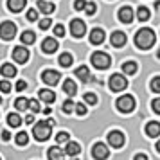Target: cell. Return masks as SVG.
<instances>
[{
    "label": "cell",
    "mask_w": 160,
    "mask_h": 160,
    "mask_svg": "<svg viewBox=\"0 0 160 160\" xmlns=\"http://www.w3.org/2000/svg\"><path fill=\"white\" fill-rule=\"evenodd\" d=\"M133 18H135V13H133V9L130 6H124V8L119 9V20L122 23H131Z\"/></svg>",
    "instance_id": "13"
},
{
    "label": "cell",
    "mask_w": 160,
    "mask_h": 160,
    "mask_svg": "<svg viewBox=\"0 0 160 160\" xmlns=\"http://www.w3.org/2000/svg\"><path fill=\"white\" fill-rule=\"evenodd\" d=\"M110 43L117 47V49H121L126 45V34H124L122 31H113L112 32V36H110Z\"/></svg>",
    "instance_id": "12"
},
{
    "label": "cell",
    "mask_w": 160,
    "mask_h": 160,
    "mask_svg": "<svg viewBox=\"0 0 160 160\" xmlns=\"http://www.w3.org/2000/svg\"><path fill=\"white\" fill-rule=\"evenodd\" d=\"M52 126H54V119H47V121H40V122H36L34 124V128H32V135H34V138L40 140V142H45L47 138L51 137Z\"/></svg>",
    "instance_id": "2"
},
{
    "label": "cell",
    "mask_w": 160,
    "mask_h": 160,
    "mask_svg": "<svg viewBox=\"0 0 160 160\" xmlns=\"http://www.w3.org/2000/svg\"><path fill=\"white\" fill-rule=\"evenodd\" d=\"M155 148H157V151L160 153V140H158V142H157V144H155Z\"/></svg>",
    "instance_id": "50"
},
{
    "label": "cell",
    "mask_w": 160,
    "mask_h": 160,
    "mask_svg": "<svg viewBox=\"0 0 160 160\" xmlns=\"http://www.w3.org/2000/svg\"><path fill=\"white\" fill-rule=\"evenodd\" d=\"M36 18H38V11L36 9H29V11H27V20H29V22H34Z\"/></svg>",
    "instance_id": "42"
},
{
    "label": "cell",
    "mask_w": 160,
    "mask_h": 160,
    "mask_svg": "<svg viewBox=\"0 0 160 160\" xmlns=\"http://www.w3.org/2000/svg\"><path fill=\"white\" fill-rule=\"evenodd\" d=\"M90 61H92V65H94L97 70H106V68L112 65V58H110L106 52H102V51L94 52V54L90 56Z\"/></svg>",
    "instance_id": "3"
},
{
    "label": "cell",
    "mask_w": 160,
    "mask_h": 160,
    "mask_svg": "<svg viewBox=\"0 0 160 160\" xmlns=\"http://www.w3.org/2000/svg\"><path fill=\"white\" fill-rule=\"evenodd\" d=\"M155 40H157V36H155L153 29H149V27H144V29L137 31V34H135V45L138 49H142V51L151 49L155 45Z\"/></svg>",
    "instance_id": "1"
},
{
    "label": "cell",
    "mask_w": 160,
    "mask_h": 160,
    "mask_svg": "<svg viewBox=\"0 0 160 160\" xmlns=\"http://www.w3.org/2000/svg\"><path fill=\"white\" fill-rule=\"evenodd\" d=\"M74 63V58H72V54H68V52H63L61 56H59V65L61 67H70Z\"/></svg>",
    "instance_id": "28"
},
{
    "label": "cell",
    "mask_w": 160,
    "mask_h": 160,
    "mask_svg": "<svg viewBox=\"0 0 160 160\" xmlns=\"http://www.w3.org/2000/svg\"><path fill=\"white\" fill-rule=\"evenodd\" d=\"M79 151H81V146L78 144V142H67V146H65V155H68V157H78L79 155Z\"/></svg>",
    "instance_id": "20"
},
{
    "label": "cell",
    "mask_w": 160,
    "mask_h": 160,
    "mask_svg": "<svg viewBox=\"0 0 160 160\" xmlns=\"http://www.w3.org/2000/svg\"><path fill=\"white\" fill-rule=\"evenodd\" d=\"M47 155H49V160H65V151L59 149L58 146H52Z\"/></svg>",
    "instance_id": "21"
},
{
    "label": "cell",
    "mask_w": 160,
    "mask_h": 160,
    "mask_svg": "<svg viewBox=\"0 0 160 160\" xmlns=\"http://www.w3.org/2000/svg\"><path fill=\"white\" fill-rule=\"evenodd\" d=\"M54 34H56L58 38L65 36V27H63L61 23H58V25H54Z\"/></svg>",
    "instance_id": "40"
},
{
    "label": "cell",
    "mask_w": 160,
    "mask_h": 160,
    "mask_svg": "<svg viewBox=\"0 0 160 160\" xmlns=\"http://www.w3.org/2000/svg\"><path fill=\"white\" fill-rule=\"evenodd\" d=\"M85 8H87V0H76L74 2V9L76 11H85Z\"/></svg>",
    "instance_id": "37"
},
{
    "label": "cell",
    "mask_w": 160,
    "mask_h": 160,
    "mask_svg": "<svg viewBox=\"0 0 160 160\" xmlns=\"http://www.w3.org/2000/svg\"><path fill=\"white\" fill-rule=\"evenodd\" d=\"M70 32H72V36H76V38H83L85 32H87L85 22L79 20V18H74L72 22H70Z\"/></svg>",
    "instance_id": "10"
},
{
    "label": "cell",
    "mask_w": 160,
    "mask_h": 160,
    "mask_svg": "<svg viewBox=\"0 0 160 160\" xmlns=\"http://www.w3.org/2000/svg\"><path fill=\"white\" fill-rule=\"evenodd\" d=\"M25 88H27V83H25V81H22V79L15 85V90H18V92H22V90H25Z\"/></svg>",
    "instance_id": "45"
},
{
    "label": "cell",
    "mask_w": 160,
    "mask_h": 160,
    "mask_svg": "<svg viewBox=\"0 0 160 160\" xmlns=\"http://www.w3.org/2000/svg\"><path fill=\"white\" fill-rule=\"evenodd\" d=\"M29 108L36 113V112H40V110H42V106H40V102H38L36 99H29Z\"/></svg>",
    "instance_id": "39"
},
{
    "label": "cell",
    "mask_w": 160,
    "mask_h": 160,
    "mask_svg": "<svg viewBox=\"0 0 160 160\" xmlns=\"http://www.w3.org/2000/svg\"><path fill=\"white\" fill-rule=\"evenodd\" d=\"M110 155V149L106 144H102V142H95L94 148H92V157L95 160H106Z\"/></svg>",
    "instance_id": "8"
},
{
    "label": "cell",
    "mask_w": 160,
    "mask_h": 160,
    "mask_svg": "<svg viewBox=\"0 0 160 160\" xmlns=\"http://www.w3.org/2000/svg\"><path fill=\"white\" fill-rule=\"evenodd\" d=\"M25 122L32 124V122H34V117H32V115H25Z\"/></svg>",
    "instance_id": "48"
},
{
    "label": "cell",
    "mask_w": 160,
    "mask_h": 160,
    "mask_svg": "<svg viewBox=\"0 0 160 160\" xmlns=\"http://www.w3.org/2000/svg\"><path fill=\"white\" fill-rule=\"evenodd\" d=\"M58 42L54 40V38H45L43 42H42V51L45 52V54H52V52L58 51Z\"/></svg>",
    "instance_id": "14"
},
{
    "label": "cell",
    "mask_w": 160,
    "mask_h": 160,
    "mask_svg": "<svg viewBox=\"0 0 160 160\" xmlns=\"http://www.w3.org/2000/svg\"><path fill=\"white\" fill-rule=\"evenodd\" d=\"M70 160H78V158H76V157H72V158H70Z\"/></svg>",
    "instance_id": "51"
},
{
    "label": "cell",
    "mask_w": 160,
    "mask_h": 160,
    "mask_svg": "<svg viewBox=\"0 0 160 160\" xmlns=\"http://www.w3.org/2000/svg\"><path fill=\"white\" fill-rule=\"evenodd\" d=\"M83 99H85V102H87V104H97V95L92 94V92L85 94V95H83Z\"/></svg>",
    "instance_id": "33"
},
{
    "label": "cell",
    "mask_w": 160,
    "mask_h": 160,
    "mask_svg": "<svg viewBox=\"0 0 160 160\" xmlns=\"http://www.w3.org/2000/svg\"><path fill=\"white\" fill-rule=\"evenodd\" d=\"M133 160H148V157H146L144 153H137V155L133 157Z\"/></svg>",
    "instance_id": "46"
},
{
    "label": "cell",
    "mask_w": 160,
    "mask_h": 160,
    "mask_svg": "<svg viewBox=\"0 0 160 160\" xmlns=\"http://www.w3.org/2000/svg\"><path fill=\"white\" fill-rule=\"evenodd\" d=\"M76 113H78V115H85V113H87V106H85V104H83V102H78V104H76Z\"/></svg>",
    "instance_id": "41"
},
{
    "label": "cell",
    "mask_w": 160,
    "mask_h": 160,
    "mask_svg": "<svg viewBox=\"0 0 160 160\" xmlns=\"http://www.w3.org/2000/svg\"><path fill=\"white\" fill-rule=\"evenodd\" d=\"M76 76H78L83 83H90V81L94 79L92 74H90V70H88V67H85V65H81V67L76 68Z\"/></svg>",
    "instance_id": "16"
},
{
    "label": "cell",
    "mask_w": 160,
    "mask_h": 160,
    "mask_svg": "<svg viewBox=\"0 0 160 160\" xmlns=\"http://www.w3.org/2000/svg\"><path fill=\"white\" fill-rule=\"evenodd\" d=\"M115 104H117V110H119V112H122V113H130V112L135 110V97L130 95V94L121 95V97L115 101Z\"/></svg>",
    "instance_id": "4"
},
{
    "label": "cell",
    "mask_w": 160,
    "mask_h": 160,
    "mask_svg": "<svg viewBox=\"0 0 160 160\" xmlns=\"http://www.w3.org/2000/svg\"><path fill=\"white\" fill-rule=\"evenodd\" d=\"M151 90L155 94H160V76H157V78L151 79Z\"/></svg>",
    "instance_id": "34"
},
{
    "label": "cell",
    "mask_w": 160,
    "mask_h": 160,
    "mask_svg": "<svg viewBox=\"0 0 160 160\" xmlns=\"http://www.w3.org/2000/svg\"><path fill=\"white\" fill-rule=\"evenodd\" d=\"M20 40H22L23 45H31V43H34L36 36H34V32H32V31H23L22 36H20Z\"/></svg>",
    "instance_id": "25"
},
{
    "label": "cell",
    "mask_w": 160,
    "mask_h": 160,
    "mask_svg": "<svg viewBox=\"0 0 160 160\" xmlns=\"http://www.w3.org/2000/svg\"><path fill=\"white\" fill-rule=\"evenodd\" d=\"M25 4H27V0H8V8L13 13H20L25 8Z\"/></svg>",
    "instance_id": "19"
},
{
    "label": "cell",
    "mask_w": 160,
    "mask_h": 160,
    "mask_svg": "<svg viewBox=\"0 0 160 160\" xmlns=\"http://www.w3.org/2000/svg\"><path fill=\"white\" fill-rule=\"evenodd\" d=\"M108 87L112 92H122V90L128 88V79L122 74H112V78L108 81Z\"/></svg>",
    "instance_id": "5"
},
{
    "label": "cell",
    "mask_w": 160,
    "mask_h": 160,
    "mask_svg": "<svg viewBox=\"0 0 160 160\" xmlns=\"http://www.w3.org/2000/svg\"><path fill=\"white\" fill-rule=\"evenodd\" d=\"M155 9L160 13V0H158V2H155Z\"/></svg>",
    "instance_id": "49"
},
{
    "label": "cell",
    "mask_w": 160,
    "mask_h": 160,
    "mask_svg": "<svg viewBox=\"0 0 160 160\" xmlns=\"http://www.w3.org/2000/svg\"><path fill=\"white\" fill-rule=\"evenodd\" d=\"M15 108L18 112H25V110L29 108V99H23V97H18L15 101Z\"/></svg>",
    "instance_id": "30"
},
{
    "label": "cell",
    "mask_w": 160,
    "mask_h": 160,
    "mask_svg": "<svg viewBox=\"0 0 160 160\" xmlns=\"http://www.w3.org/2000/svg\"><path fill=\"white\" fill-rule=\"evenodd\" d=\"M16 144L18 146H27V142H29V135L25 133V131H20L18 135H16Z\"/></svg>",
    "instance_id": "31"
},
{
    "label": "cell",
    "mask_w": 160,
    "mask_h": 160,
    "mask_svg": "<svg viewBox=\"0 0 160 160\" xmlns=\"http://www.w3.org/2000/svg\"><path fill=\"white\" fill-rule=\"evenodd\" d=\"M63 92H65L67 95H76L78 94V85H76L72 79H65L63 81Z\"/></svg>",
    "instance_id": "23"
},
{
    "label": "cell",
    "mask_w": 160,
    "mask_h": 160,
    "mask_svg": "<svg viewBox=\"0 0 160 160\" xmlns=\"http://www.w3.org/2000/svg\"><path fill=\"white\" fill-rule=\"evenodd\" d=\"M122 72L128 74V76H133V74L137 72V63L135 61H126V63H122Z\"/></svg>",
    "instance_id": "26"
},
{
    "label": "cell",
    "mask_w": 160,
    "mask_h": 160,
    "mask_svg": "<svg viewBox=\"0 0 160 160\" xmlns=\"http://www.w3.org/2000/svg\"><path fill=\"white\" fill-rule=\"evenodd\" d=\"M146 133H148V137H158L160 135V122H155V121H151V122L146 124Z\"/></svg>",
    "instance_id": "17"
},
{
    "label": "cell",
    "mask_w": 160,
    "mask_h": 160,
    "mask_svg": "<svg viewBox=\"0 0 160 160\" xmlns=\"http://www.w3.org/2000/svg\"><path fill=\"white\" fill-rule=\"evenodd\" d=\"M0 104H2V97H0Z\"/></svg>",
    "instance_id": "53"
},
{
    "label": "cell",
    "mask_w": 160,
    "mask_h": 160,
    "mask_svg": "<svg viewBox=\"0 0 160 160\" xmlns=\"http://www.w3.org/2000/svg\"><path fill=\"white\" fill-rule=\"evenodd\" d=\"M51 27V18H43V20H40V29L45 31Z\"/></svg>",
    "instance_id": "44"
},
{
    "label": "cell",
    "mask_w": 160,
    "mask_h": 160,
    "mask_svg": "<svg viewBox=\"0 0 160 160\" xmlns=\"http://www.w3.org/2000/svg\"><path fill=\"white\" fill-rule=\"evenodd\" d=\"M108 144L112 146V148H115V149H119V148H122L124 146V133L119 130H113L108 133Z\"/></svg>",
    "instance_id": "9"
},
{
    "label": "cell",
    "mask_w": 160,
    "mask_h": 160,
    "mask_svg": "<svg viewBox=\"0 0 160 160\" xmlns=\"http://www.w3.org/2000/svg\"><path fill=\"white\" fill-rule=\"evenodd\" d=\"M95 9H97V8H95V4H94V2H87L85 13H87L88 16H92V15H94V13H95Z\"/></svg>",
    "instance_id": "38"
},
{
    "label": "cell",
    "mask_w": 160,
    "mask_h": 160,
    "mask_svg": "<svg viewBox=\"0 0 160 160\" xmlns=\"http://www.w3.org/2000/svg\"><path fill=\"white\" fill-rule=\"evenodd\" d=\"M42 79H43L45 85H49V87H54V85H58L59 79H61V74L58 70H52V68H47L42 72Z\"/></svg>",
    "instance_id": "7"
},
{
    "label": "cell",
    "mask_w": 160,
    "mask_h": 160,
    "mask_svg": "<svg viewBox=\"0 0 160 160\" xmlns=\"http://www.w3.org/2000/svg\"><path fill=\"white\" fill-rule=\"evenodd\" d=\"M149 9L146 8V6H140V8L137 9V18L140 20V22H146V20H149Z\"/></svg>",
    "instance_id": "29"
},
{
    "label": "cell",
    "mask_w": 160,
    "mask_h": 160,
    "mask_svg": "<svg viewBox=\"0 0 160 160\" xmlns=\"http://www.w3.org/2000/svg\"><path fill=\"white\" fill-rule=\"evenodd\" d=\"M157 56H158V58H160V51H158V54H157Z\"/></svg>",
    "instance_id": "52"
},
{
    "label": "cell",
    "mask_w": 160,
    "mask_h": 160,
    "mask_svg": "<svg viewBox=\"0 0 160 160\" xmlns=\"http://www.w3.org/2000/svg\"><path fill=\"white\" fill-rule=\"evenodd\" d=\"M38 9H40L43 15H51V13H54L56 6H54L52 2H47V0H40V2H38Z\"/></svg>",
    "instance_id": "22"
},
{
    "label": "cell",
    "mask_w": 160,
    "mask_h": 160,
    "mask_svg": "<svg viewBox=\"0 0 160 160\" xmlns=\"http://www.w3.org/2000/svg\"><path fill=\"white\" fill-rule=\"evenodd\" d=\"M11 83H9V81H6V79H2L0 81V92H4V94H9V92H11Z\"/></svg>",
    "instance_id": "36"
},
{
    "label": "cell",
    "mask_w": 160,
    "mask_h": 160,
    "mask_svg": "<svg viewBox=\"0 0 160 160\" xmlns=\"http://www.w3.org/2000/svg\"><path fill=\"white\" fill-rule=\"evenodd\" d=\"M104 31L99 29V27H95V29L90 31V43L92 45H101L104 42Z\"/></svg>",
    "instance_id": "15"
},
{
    "label": "cell",
    "mask_w": 160,
    "mask_h": 160,
    "mask_svg": "<svg viewBox=\"0 0 160 160\" xmlns=\"http://www.w3.org/2000/svg\"><path fill=\"white\" fill-rule=\"evenodd\" d=\"M151 106H153V112H155V113H158V115H160V97H157V99H153Z\"/></svg>",
    "instance_id": "43"
},
{
    "label": "cell",
    "mask_w": 160,
    "mask_h": 160,
    "mask_svg": "<svg viewBox=\"0 0 160 160\" xmlns=\"http://www.w3.org/2000/svg\"><path fill=\"white\" fill-rule=\"evenodd\" d=\"M8 124L11 128H18L20 124H22V117L18 115V113H9L8 115Z\"/></svg>",
    "instance_id": "27"
},
{
    "label": "cell",
    "mask_w": 160,
    "mask_h": 160,
    "mask_svg": "<svg viewBox=\"0 0 160 160\" xmlns=\"http://www.w3.org/2000/svg\"><path fill=\"white\" fill-rule=\"evenodd\" d=\"M40 99L43 102H54V99H56V94L52 92V90H47V88H43V90H40Z\"/></svg>",
    "instance_id": "24"
},
{
    "label": "cell",
    "mask_w": 160,
    "mask_h": 160,
    "mask_svg": "<svg viewBox=\"0 0 160 160\" xmlns=\"http://www.w3.org/2000/svg\"><path fill=\"white\" fill-rule=\"evenodd\" d=\"M0 74L4 76V78H15L16 74V67L11 65V63H4V65L0 67Z\"/></svg>",
    "instance_id": "18"
},
{
    "label": "cell",
    "mask_w": 160,
    "mask_h": 160,
    "mask_svg": "<svg viewBox=\"0 0 160 160\" xmlns=\"http://www.w3.org/2000/svg\"><path fill=\"white\" fill-rule=\"evenodd\" d=\"M74 110H76V102H74L72 99H67V101L63 102V112H65V113H72Z\"/></svg>",
    "instance_id": "32"
},
{
    "label": "cell",
    "mask_w": 160,
    "mask_h": 160,
    "mask_svg": "<svg viewBox=\"0 0 160 160\" xmlns=\"http://www.w3.org/2000/svg\"><path fill=\"white\" fill-rule=\"evenodd\" d=\"M11 138V133L9 131H2V140H9Z\"/></svg>",
    "instance_id": "47"
},
{
    "label": "cell",
    "mask_w": 160,
    "mask_h": 160,
    "mask_svg": "<svg viewBox=\"0 0 160 160\" xmlns=\"http://www.w3.org/2000/svg\"><path fill=\"white\" fill-rule=\"evenodd\" d=\"M13 59H15L16 63H20V65L27 63V59H29V51H27L25 47H22V45H18V47H15V51H13Z\"/></svg>",
    "instance_id": "11"
},
{
    "label": "cell",
    "mask_w": 160,
    "mask_h": 160,
    "mask_svg": "<svg viewBox=\"0 0 160 160\" xmlns=\"http://www.w3.org/2000/svg\"><path fill=\"white\" fill-rule=\"evenodd\" d=\"M56 142H58V144H67V142H68V133H67V131L58 133V135H56Z\"/></svg>",
    "instance_id": "35"
},
{
    "label": "cell",
    "mask_w": 160,
    "mask_h": 160,
    "mask_svg": "<svg viewBox=\"0 0 160 160\" xmlns=\"http://www.w3.org/2000/svg\"><path fill=\"white\" fill-rule=\"evenodd\" d=\"M16 36V25L13 22H2L0 23V38L2 40H13Z\"/></svg>",
    "instance_id": "6"
}]
</instances>
